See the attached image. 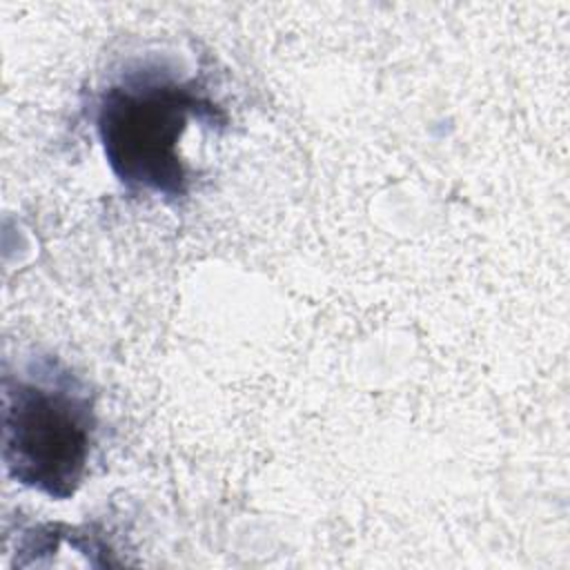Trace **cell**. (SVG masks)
<instances>
[{
  "mask_svg": "<svg viewBox=\"0 0 570 570\" xmlns=\"http://www.w3.org/2000/svg\"><path fill=\"white\" fill-rule=\"evenodd\" d=\"M225 109L196 78L158 65H129L105 89L94 109V129L114 178L136 196L165 203L187 198L191 169L183 138L191 125L223 129Z\"/></svg>",
  "mask_w": 570,
  "mask_h": 570,
  "instance_id": "obj_1",
  "label": "cell"
},
{
  "mask_svg": "<svg viewBox=\"0 0 570 570\" xmlns=\"http://www.w3.org/2000/svg\"><path fill=\"white\" fill-rule=\"evenodd\" d=\"M98 414L89 383L65 361L36 354L2 372V463L20 485L69 499L85 481Z\"/></svg>",
  "mask_w": 570,
  "mask_h": 570,
  "instance_id": "obj_2",
  "label": "cell"
}]
</instances>
